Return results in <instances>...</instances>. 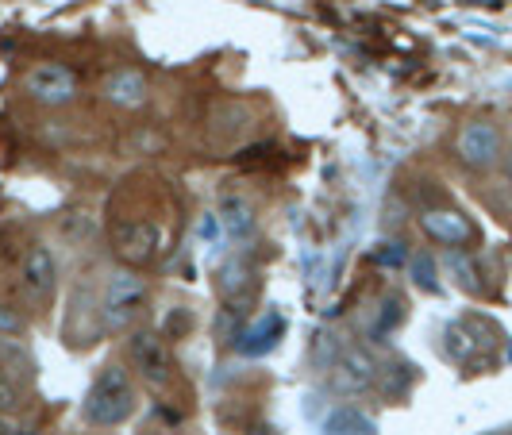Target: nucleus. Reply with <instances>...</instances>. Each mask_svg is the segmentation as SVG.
Here are the masks:
<instances>
[{"label":"nucleus","mask_w":512,"mask_h":435,"mask_svg":"<svg viewBox=\"0 0 512 435\" xmlns=\"http://www.w3.org/2000/svg\"><path fill=\"white\" fill-rule=\"evenodd\" d=\"M135 412V385L124 366H104L81 401V420L89 428H116Z\"/></svg>","instance_id":"1"},{"label":"nucleus","mask_w":512,"mask_h":435,"mask_svg":"<svg viewBox=\"0 0 512 435\" xmlns=\"http://www.w3.org/2000/svg\"><path fill=\"white\" fill-rule=\"evenodd\" d=\"M147 301H151V289H147V278H143L135 266L112 270V278L104 282V293H101L104 324H108L112 332L131 328V324L143 316Z\"/></svg>","instance_id":"2"},{"label":"nucleus","mask_w":512,"mask_h":435,"mask_svg":"<svg viewBox=\"0 0 512 435\" xmlns=\"http://www.w3.org/2000/svg\"><path fill=\"white\" fill-rule=\"evenodd\" d=\"M128 355H131V366H135L154 389L170 385V378H174V359H170V347H166L162 332L139 328V332L128 339Z\"/></svg>","instance_id":"3"},{"label":"nucleus","mask_w":512,"mask_h":435,"mask_svg":"<svg viewBox=\"0 0 512 435\" xmlns=\"http://www.w3.org/2000/svg\"><path fill=\"white\" fill-rule=\"evenodd\" d=\"M285 328H289V320H285L282 308H266V312H258L255 320H247L239 332L231 335V347L243 359H262L285 339Z\"/></svg>","instance_id":"4"},{"label":"nucleus","mask_w":512,"mask_h":435,"mask_svg":"<svg viewBox=\"0 0 512 435\" xmlns=\"http://www.w3.org/2000/svg\"><path fill=\"white\" fill-rule=\"evenodd\" d=\"M24 89L31 101L62 108V104H70L77 97V77L62 62H39L24 74Z\"/></svg>","instance_id":"5"},{"label":"nucleus","mask_w":512,"mask_h":435,"mask_svg":"<svg viewBox=\"0 0 512 435\" xmlns=\"http://www.w3.org/2000/svg\"><path fill=\"white\" fill-rule=\"evenodd\" d=\"M378 374H382L378 362L370 359L362 347H343V355L332 366V389L355 397V393H366L370 385L378 382Z\"/></svg>","instance_id":"6"},{"label":"nucleus","mask_w":512,"mask_h":435,"mask_svg":"<svg viewBox=\"0 0 512 435\" xmlns=\"http://www.w3.org/2000/svg\"><path fill=\"white\" fill-rule=\"evenodd\" d=\"M459 158L470 170H489L497 158H501V131L493 128L489 120H470L459 131Z\"/></svg>","instance_id":"7"},{"label":"nucleus","mask_w":512,"mask_h":435,"mask_svg":"<svg viewBox=\"0 0 512 435\" xmlns=\"http://www.w3.org/2000/svg\"><path fill=\"white\" fill-rule=\"evenodd\" d=\"M116 255L124 258L128 266H147L158 258V243H162V235L154 228L151 220H128V224H120L116 228Z\"/></svg>","instance_id":"8"},{"label":"nucleus","mask_w":512,"mask_h":435,"mask_svg":"<svg viewBox=\"0 0 512 435\" xmlns=\"http://www.w3.org/2000/svg\"><path fill=\"white\" fill-rule=\"evenodd\" d=\"M54 282H58L54 255L43 247V243H35V247L24 255V266H20V285H24V293L35 301V305H43V301L54 293Z\"/></svg>","instance_id":"9"},{"label":"nucleus","mask_w":512,"mask_h":435,"mask_svg":"<svg viewBox=\"0 0 512 435\" xmlns=\"http://www.w3.org/2000/svg\"><path fill=\"white\" fill-rule=\"evenodd\" d=\"M420 228L428 239H436L443 247H466L474 239V224L462 216L459 208H428L420 216Z\"/></svg>","instance_id":"10"},{"label":"nucleus","mask_w":512,"mask_h":435,"mask_svg":"<svg viewBox=\"0 0 512 435\" xmlns=\"http://www.w3.org/2000/svg\"><path fill=\"white\" fill-rule=\"evenodd\" d=\"M147 77L139 74V70H112L108 81H104V97L112 104H120V108H139V104L147 101Z\"/></svg>","instance_id":"11"},{"label":"nucleus","mask_w":512,"mask_h":435,"mask_svg":"<svg viewBox=\"0 0 512 435\" xmlns=\"http://www.w3.org/2000/svg\"><path fill=\"white\" fill-rule=\"evenodd\" d=\"M320 435H378V424L366 412L355 409V405H339V409L324 416Z\"/></svg>","instance_id":"12"},{"label":"nucleus","mask_w":512,"mask_h":435,"mask_svg":"<svg viewBox=\"0 0 512 435\" xmlns=\"http://www.w3.org/2000/svg\"><path fill=\"white\" fill-rule=\"evenodd\" d=\"M443 266H447V274L455 278L462 293H474V297H482L486 293V282H482V270H478V262L459 251V247H451L447 255H443Z\"/></svg>","instance_id":"13"},{"label":"nucleus","mask_w":512,"mask_h":435,"mask_svg":"<svg viewBox=\"0 0 512 435\" xmlns=\"http://www.w3.org/2000/svg\"><path fill=\"white\" fill-rule=\"evenodd\" d=\"M405 316H409V301H405L401 293H385L378 312H374V320H370V335H374V339L393 335L401 324H405Z\"/></svg>","instance_id":"14"},{"label":"nucleus","mask_w":512,"mask_h":435,"mask_svg":"<svg viewBox=\"0 0 512 435\" xmlns=\"http://www.w3.org/2000/svg\"><path fill=\"white\" fill-rule=\"evenodd\" d=\"M243 285H251V266L239 255H231L220 270H216V289L224 301H239L243 297Z\"/></svg>","instance_id":"15"},{"label":"nucleus","mask_w":512,"mask_h":435,"mask_svg":"<svg viewBox=\"0 0 512 435\" xmlns=\"http://www.w3.org/2000/svg\"><path fill=\"white\" fill-rule=\"evenodd\" d=\"M443 351H447V359L470 362L482 347H478V339L470 332V324H466V320H455V324H447V332H443Z\"/></svg>","instance_id":"16"},{"label":"nucleus","mask_w":512,"mask_h":435,"mask_svg":"<svg viewBox=\"0 0 512 435\" xmlns=\"http://www.w3.org/2000/svg\"><path fill=\"white\" fill-rule=\"evenodd\" d=\"M220 220H224L228 239H243V235L255 231V212H251V205H243V201H228V205L220 208Z\"/></svg>","instance_id":"17"},{"label":"nucleus","mask_w":512,"mask_h":435,"mask_svg":"<svg viewBox=\"0 0 512 435\" xmlns=\"http://www.w3.org/2000/svg\"><path fill=\"white\" fill-rule=\"evenodd\" d=\"M0 366H4L8 374L31 378V359H27V351L12 339V335H0Z\"/></svg>","instance_id":"18"},{"label":"nucleus","mask_w":512,"mask_h":435,"mask_svg":"<svg viewBox=\"0 0 512 435\" xmlns=\"http://www.w3.org/2000/svg\"><path fill=\"white\" fill-rule=\"evenodd\" d=\"M197 239H201V247H205V251H224L228 231H224L220 212H205V216H201V224H197Z\"/></svg>","instance_id":"19"},{"label":"nucleus","mask_w":512,"mask_h":435,"mask_svg":"<svg viewBox=\"0 0 512 435\" xmlns=\"http://www.w3.org/2000/svg\"><path fill=\"white\" fill-rule=\"evenodd\" d=\"M339 355H343V347H339V335L316 332V339H312V366H316V370H332Z\"/></svg>","instance_id":"20"},{"label":"nucleus","mask_w":512,"mask_h":435,"mask_svg":"<svg viewBox=\"0 0 512 435\" xmlns=\"http://www.w3.org/2000/svg\"><path fill=\"white\" fill-rule=\"evenodd\" d=\"M409 258H412L409 247H405L401 239H397V243H393V239H385V243H378V247L370 251V262H374V266H382V270H397V266H405Z\"/></svg>","instance_id":"21"},{"label":"nucleus","mask_w":512,"mask_h":435,"mask_svg":"<svg viewBox=\"0 0 512 435\" xmlns=\"http://www.w3.org/2000/svg\"><path fill=\"white\" fill-rule=\"evenodd\" d=\"M409 270H412V282L420 285V289H428V293H439V278H436V258L432 255H412L409 258Z\"/></svg>","instance_id":"22"},{"label":"nucleus","mask_w":512,"mask_h":435,"mask_svg":"<svg viewBox=\"0 0 512 435\" xmlns=\"http://www.w3.org/2000/svg\"><path fill=\"white\" fill-rule=\"evenodd\" d=\"M20 405H24L20 385H16V378L0 366V412H4V416H12V412H20Z\"/></svg>","instance_id":"23"},{"label":"nucleus","mask_w":512,"mask_h":435,"mask_svg":"<svg viewBox=\"0 0 512 435\" xmlns=\"http://www.w3.org/2000/svg\"><path fill=\"white\" fill-rule=\"evenodd\" d=\"M20 332H24L20 312H12L8 305H0V335H20Z\"/></svg>","instance_id":"24"},{"label":"nucleus","mask_w":512,"mask_h":435,"mask_svg":"<svg viewBox=\"0 0 512 435\" xmlns=\"http://www.w3.org/2000/svg\"><path fill=\"white\" fill-rule=\"evenodd\" d=\"M393 370H401V378H412V374H409L412 366H397V362H393ZM389 378H393V382H389V389H397V374H389Z\"/></svg>","instance_id":"25"},{"label":"nucleus","mask_w":512,"mask_h":435,"mask_svg":"<svg viewBox=\"0 0 512 435\" xmlns=\"http://www.w3.org/2000/svg\"><path fill=\"white\" fill-rule=\"evenodd\" d=\"M0 435H16V428L8 424V416H4V412H0Z\"/></svg>","instance_id":"26"},{"label":"nucleus","mask_w":512,"mask_h":435,"mask_svg":"<svg viewBox=\"0 0 512 435\" xmlns=\"http://www.w3.org/2000/svg\"><path fill=\"white\" fill-rule=\"evenodd\" d=\"M509 181H512V166H509Z\"/></svg>","instance_id":"27"}]
</instances>
